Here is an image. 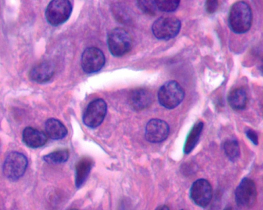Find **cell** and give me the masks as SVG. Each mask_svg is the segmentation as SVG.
Instances as JSON below:
<instances>
[{"mask_svg": "<svg viewBox=\"0 0 263 210\" xmlns=\"http://www.w3.org/2000/svg\"><path fill=\"white\" fill-rule=\"evenodd\" d=\"M69 210H78V209H76V208H72V209H69Z\"/></svg>", "mask_w": 263, "mask_h": 210, "instance_id": "obj_28", "label": "cell"}, {"mask_svg": "<svg viewBox=\"0 0 263 210\" xmlns=\"http://www.w3.org/2000/svg\"><path fill=\"white\" fill-rule=\"evenodd\" d=\"M180 28L181 22L178 18L162 16L154 22L152 30L157 38L168 40L175 37L179 33Z\"/></svg>", "mask_w": 263, "mask_h": 210, "instance_id": "obj_6", "label": "cell"}, {"mask_svg": "<svg viewBox=\"0 0 263 210\" xmlns=\"http://www.w3.org/2000/svg\"><path fill=\"white\" fill-rule=\"evenodd\" d=\"M22 140L26 146L35 149L45 144L47 137L44 132L32 127H27L23 131Z\"/></svg>", "mask_w": 263, "mask_h": 210, "instance_id": "obj_14", "label": "cell"}, {"mask_svg": "<svg viewBox=\"0 0 263 210\" xmlns=\"http://www.w3.org/2000/svg\"><path fill=\"white\" fill-rule=\"evenodd\" d=\"M27 166L28 160L24 154L18 152H11L4 162L3 173L8 179L16 180L24 174Z\"/></svg>", "mask_w": 263, "mask_h": 210, "instance_id": "obj_5", "label": "cell"}, {"mask_svg": "<svg viewBox=\"0 0 263 210\" xmlns=\"http://www.w3.org/2000/svg\"><path fill=\"white\" fill-rule=\"evenodd\" d=\"M107 43L109 51L114 56L120 57L127 53L132 48V40L124 29L115 28L108 33Z\"/></svg>", "mask_w": 263, "mask_h": 210, "instance_id": "obj_3", "label": "cell"}, {"mask_svg": "<svg viewBox=\"0 0 263 210\" xmlns=\"http://www.w3.org/2000/svg\"><path fill=\"white\" fill-rule=\"evenodd\" d=\"M169 132V126L165 121L157 118L152 119L146 125L145 136L148 141L158 143L167 137Z\"/></svg>", "mask_w": 263, "mask_h": 210, "instance_id": "obj_11", "label": "cell"}, {"mask_svg": "<svg viewBox=\"0 0 263 210\" xmlns=\"http://www.w3.org/2000/svg\"><path fill=\"white\" fill-rule=\"evenodd\" d=\"M45 130L48 136L53 140L64 138L68 131L64 124L59 120L51 118L45 122Z\"/></svg>", "mask_w": 263, "mask_h": 210, "instance_id": "obj_15", "label": "cell"}, {"mask_svg": "<svg viewBox=\"0 0 263 210\" xmlns=\"http://www.w3.org/2000/svg\"><path fill=\"white\" fill-rule=\"evenodd\" d=\"M54 66L47 60L42 61L31 68L29 73L30 79L39 83H46L53 76Z\"/></svg>", "mask_w": 263, "mask_h": 210, "instance_id": "obj_12", "label": "cell"}, {"mask_svg": "<svg viewBox=\"0 0 263 210\" xmlns=\"http://www.w3.org/2000/svg\"><path fill=\"white\" fill-rule=\"evenodd\" d=\"M203 127L201 121L197 122L192 128L186 139L184 145V152L190 153L195 148L200 136Z\"/></svg>", "mask_w": 263, "mask_h": 210, "instance_id": "obj_18", "label": "cell"}, {"mask_svg": "<svg viewBox=\"0 0 263 210\" xmlns=\"http://www.w3.org/2000/svg\"><path fill=\"white\" fill-rule=\"evenodd\" d=\"M107 104L101 98L92 100L88 104L83 116V121L88 127L95 128L104 120L107 113Z\"/></svg>", "mask_w": 263, "mask_h": 210, "instance_id": "obj_7", "label": "cell"}, {"mask_svg": "<svg viewBox=\"0 0 263 210\" xmlns=\"http://www.w3.org/2000/svg\"><path fill=\"white\" fill-rule=\"evenodd\" d=\"M155 210H170L169 208L165 205L158 206Z\"/></svg>", "mask_w": 263, "mask_h": 210, "instance_id": "obj_26", "label": "cell"}, {"mask_svg": "<svg viewBox=\"0 0 263 210\" xmlns=\"http://www.w3.org/2000/svg\"><path fill=\"white\" fill-rule=\"evenodd\" d=\"M137 3L139 8L144 13L149 15L156 14L157 8L155 1H138Z\"/></svg>", "mask_w": 263, "mask_h": 210, "instance_id": "obj_22", "label": "cell"}, {"mask_svg": "<svg viewBox=\"0 0 263 210\" xmlns=\"http://www.w3.org/2000/svg\"><path fill=\"white\" fill-rule=\"evenodd\" d=\"M69 155L67 150L61 149L45 155L43 160L50 164H59L67 161Z\"/></svg>", "mask_w": 263, "mask_h": 210, "instance_id": "obj_19", "label": "cell"}, {"mask_svg": "<svg viewBox=\"0 0 263 210\" xmlns=\"http://www.w3.org/2000/svg\"><path fill=\"white\" fill-rule=\"evenodd\" d=\"M92 166V161L88 157H83L76 167V186L81 187L86 180Z\"/></svg>", "mask_w": 263, "mask_h": 210, "instance_id": "obj_16", "label": "cell"}, {"mask_svg": "<svg viewBox=\"0 0 263 210\" xmlns=\"http://www.w3.org/2000/svg\"><path fill=\"white\" fill-rule=\"evenodd\" d=\"M224 210H236V209L232 207H228L226 208Z\"/></svg>", "mask_w": 263, "mask_h": 210, "instance_id": "obj_27", "label": "cell"}, {"mask_svg": "<svg viewBox=\"0 0 263 210\" xmlns=\"http://www.w3.org/2000/svg\"><path fill=\"white\" fill-rule=\"evenodd\" d=\"M184 95V91L181 85L175 80H170L160 88L158 92V99L162 106L172 109L182 101Z\"/></svg>", "mask_w": 263, "mask_h": 210, "instance_id": "obj_2", "label": "cell"}, {"mask_svg": "<svg viewBox=\"0 0 263 210\" xmlns=\"http://www.w3.org/2000/svg\"><path fill=\"white\" fill-rule=\"evenodd\" d=\"M153 100V97L151 93L143 88L134 89L128 95L129 104L136 111L147 108L152 104Z\"/></svg>", "mask_w": 263, "mask_h": 210, "instance_id": "obj_13", "label": "cell"}, {"mask_svg": "<svg viewBox=\"0 0 263 210\" xmlns=\"http://www.w3.org/2000/svg\"><path fill=\"white\" fill-rule=\"evenodd\" d=\"M226 155L232 161H235L239 158L240 149L238 143L235 139L227 140L223 145Z\"/></svg>", "mask_w": 263, "mask_h": 210, "instance_id": "obj_20", "label": "cell"}, {"mask_svg": "<svg viewBox=\"0 0 263 210\" xmlns=\"http://www.w3.org/2000/svg\"><path fill=\"white\" fill-rule=\"evenodd\" d=\"M157 8L159 10L170 12L174 11L177 9L180 4L179 0H157L155 1Z\"/></svg>", "mask_w": 263, "mask_h": 210, "instance_id": "obj_21", "label": "cell"}, {"mask_svg": "<svg viewBox=\"0 0 263 210\" xmlns=\"http://www.w3.org/2000/svg\"><path fill=\"white\" fill-rule=\"evenodd\" d=\"M190 194L191 199L196 205L205 207L211 200L213 195L212 187L208 180L199 179L192 185Z\"/></svg>", "mask_w": 263, "mask_h": 210, "instance_id": "obj_10", "label": "cell"}, {"mask_svg": "<svg viewBox=\"0 0 263 210\" xmlns=\"http://www.w3.org/2000/svg\"><path fill=\"white\" fill-rule=\"evenodd\" d=\"M218 2L217 1H206L205 4V8L206 12L209 13H213L217 10Z\"/></svg>", "mask_w": 263, "mask_h": 210, "instance_id": "obj_24", "label": "cell"}, {"mask_svg": "<svg viewBox=\"0 0 263 210\" xmlns=\"http://www.w3.org/2000/svg\"><path fill=\"white\" fill-rule=\"evenodd\" d=\"M247 100L246 90L242 88H237L232 90L228 95V101L230 106L235 110L244 109L246 107Z\"/></svg>", "mask_w": 263, "mask_h": 210, "instance_id": "obj_17", "label": "cell"}, {"mask_svg": "<svg viewBox=\"0 0 263 210\" xmlns=\"http://www.w3.org/2000/svg\"><path fill=\"white\" fill-rule=\"evenodd\" d=\"M123 8L120 6H115L114 8V13L116 17L121 22H125L127 20V14L123 10Z\"/></svg>", "mask_w": 263, "mask_h": 210, "instance_id": "obj_23", "label": "cell"}, {"mask_svg": "<svg viewBox=\"0 0 263 210\" xmlns=\"http://www.w3.org/2000/svg\"><path fill=\"white\" fill-rule=\"evenodd\" d=\"M252 22V12L246 2L239 1L231 7L228 16L230 29L236 34H243L249 30Z\"/></svg>", "mask_w": 263, "mask_h": 210, "instance_id": "obj_1", "label": "cell"}, {"mask_svg": "<svg viewBox=\"0 0 263 210\" xmlns=\"http://www.w3.org/2000/svg\"><path fill=\"white\" fill-rule=\"evenodd\" d=\"M235 200L240 206L250 207L256 200L257 191L254 182L249 178H245L236 188Z\"/></svg>", "mask_w": 263, "mask_h": 210, "instance_id": "obj_9", "label": "cell"}, {"mask_svg": "<svg viewBox=\"0 0 263 210\" xmlns=\"http://www.w3.org/2000/svg\"><path fill=\"white\" fill-rule=\"evenodd\" d=\"M246 135L254 144H258V136L255 131L250 129L246 131Z\"/></svg>", "mask_w": 263, "mask_h": 210, "instance_id": "obj_25", "label": "cell"}, {"mask_svg": "<svg viewBox=\"0 0 263 210\" xmlns=\"http://www.w3.org/2000/svg\"><path fill=\"white\" fill-rule=\"evenodd\" d=\"M105 57L103 52L96 47L86 48L81 56V66L86 73L91 74L100 71L104 66Z\"/></svg>", "mask_w": 263, "mask_h": 210, "instance_id": "obj_8", "label": "cell"}, {"mask_svg": "<svg viewBox=\"0 0 263 210\" xmlns=\"http://www.w3.org/2000/svg\"><path fill=\"white\" fill-rule=\"evenodd\" d=\"M72 10V4L69 1H51L46 9L45 17L49 24L58 26L68 19Z\"/></svg>", "mask_w": 263, "mask_h": 210, "instance_id": "obj_4", "label": "cell"}]
</instances>
